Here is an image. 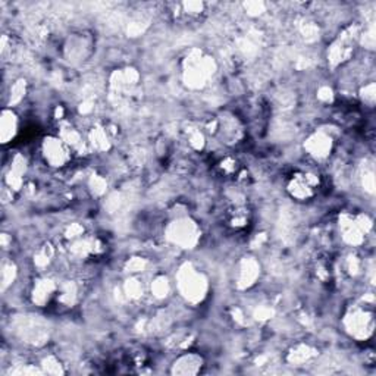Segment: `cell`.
Segmentation results:
<instances>
[{
	"label": "cell",
	"mask_w": 376,
	"mask_h": 376,
	"mask_svg": "<svg viewBox=\"0 0 376 376\" xmlns=\"http://www.w3.org/2000/svg\"><path fill=\"white\" fill-rule=\"evenodd\" d=\"M347 331L358 339H366L373 332V312L372 306H356L346 316Z\"/></svg>",
	"instance_id": "cell-1"
},
{
	"label": "cell",
	"mask_w": 376,
	"mask_h": 376,
	"mask_svg": "<svg viewBox=\"0 0 376 376\" xmlns=\"http://www.w3.org/2000/svg\"><path fill=\"white\" fill-rule=\"evenodd\" d=\"M320 179L319 175L310 171H303L294 174L292 178L288 183V193L292 195L294 199H297L300 202H306L309 199H312L319 190Z\"/></svg>",
	"instance_id": "cell-2"
},
{
	"label": "cell",
	"mask_w": 376,
	"mask_h": 376,
	"mask_svg": "<svg viewBox=\"0 0 376 376\" xmlns=\"http://www.w3.org/2000/svg\"><path fill=\"white\" fill-rule=\"evenodd\" d=\"M179 290H181L183 296L191 302H197L205 296L206 291V281L203 276L195 273L194 269L187 268L183 269L179 275Z\"/></svg>",
	"instance_id": "cell-3"
},
{
	"label": "cell",
	"mask_w": 376,
	"mask_h": 376,
	"mask_svg": "<svg viewBox=\"0 0 376 376\" xmlns=\"http://www.w3.org/2000/svg\"><path fill=\"white\" fill-rule=\"evenodd\" d=\"M202 366V358L199 356H194V354H188V356H183L179 358L178 362H175L174 365V373H195Z\"/></svg>",
	"instance_id": "cell-7"
},
{
	"label": "cell",
	"mask_w": 376,
	"mask_h": 376,
	"mask_svg": "<svg viewBox=\"0 0 376 376\" xmlns=\"http://www.w3.org/2000/svg\"><path fill=\"white\" fill-rule=\"evenodd\" d=\"M169 238L179 246L188 247L197 238V231H195L194 223L188 219H179L171 226Z\"/></svg>",
	"instance_id": "cell-5"
},
{
	"label": "cell",
	"mask_w": 376,
	"mask_h": 376,
	"mask_svg": "<svg viewBox=\"0 0 376 376\" xmlns=\"http://www.w3.org/2000/svg\"><path fill=\"white\" fill-rule=\"evenodd\" d=\"M43 155L52 167H65L71 160L70 145L62 138H47L43 144Z\"/></svg>",
	"instance_id": "cell-4"
},
{
	"label": "cell",
	"mask_w": 376,
	"mask_h": 376,
	"mask_svg": "<svg viewBox=\"0 0 376 376\" xmlns=\"http://www.w3.org/2000/svg\"><path fill=\"white\" fill-rule=\"evenodd\" d=\"M331 138L328 136H325L323 133H319L313 136L307 141V149L310 155H313L316 157H325L331 152Z\"/></svg>",
	"instance_id": "cell-6"
},
{
	"label": "cell",
	"mask_w": 376,
	"mask_h": 376,
	"mask_svg": "<svg viewBox=\"0 0 376 376\" xmlns=\"http://www.w3.org/2000/svg\"><path fill=\"white\" fill-rule=\"evenodd\" d=\"M16 131V118L12 112H4V118H2V136L4 141L8 143L11 137H13Z\"/></svg>",
	"instance_id": "cell-8"
}]
</instances>
